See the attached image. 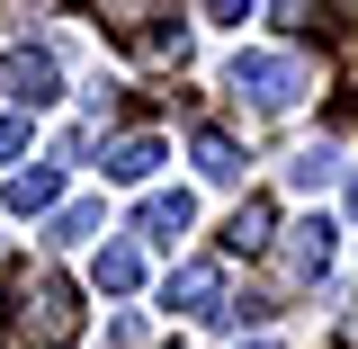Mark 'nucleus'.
I'll return each instance as SVG.
<instances>
[{
  "label": "nucleus",
  "instance_id": "nucleus-8",
  "mask_svg": "<svg viewBox=\"0 0 358 349\" xmlns=\"http://www.w3.org/2000/svg\"><path fill=\"white\" fill-rule=\"evenodd\" d=\"M224 233H233V251H278V215H268V197H242Z\"/></svg>",
  "mask_w": 358,
  "mask_h": 349
},
{
  "label": "nucleus",
  "instance_id": "nucleus-1",
  "mask_svg": "<svg viewBox=\"0 0 358 349\" xmlns=\"http://www.w3.org/2000/svg\"><path fill=\"white\" fill-rule=\"evenodd\" d=\"M313 90V63L305 54H287V45H260V54H233V99L242 108H260V117H278V108H296Z\"/></svg>",
  "mask_w": 358,
  "mask_h": 349
},
{
  "label": "nucleus",
  "instance_id": "nucleus-5",
  "mask_svg": "<svg viewBox=\"0 0 358 349\" xmlns=\"http://www.w3.org/2000/svg\"><path fill=\"white\" fill-rule=\"evenodd\" d=\"M0 90H9L18 108H45V99H63V63H54L45 45H27V54L0 63Z\"/></svg>",
  "mask_w": 358,
  "mask_h": 349
},
{
  "label": "nucleus",
  "instance_id": "nucleus-6",
  "mask_svg": "<svg viewBox=\"0 0 358 349\" xmlns=\"http://www.w3.org/2000/svg\"><path fill=\"white\" fill-rule=\"evenodd\" d=\"M171 313H224V260H179L171 269Z\"/></svg>",
  "mask_w": 358,
  "mask_h": 349
},
{
  "label": "nucleus",
  "instance_id": "nucleus-4",
  "mask_svg": "<svg viewBox=\"0 0 358 349\" xmlns=\"http://www.w3.org/2000/svg\"><path fill=\"white\" fill-rule=\"evenodd\" d=\"M197 224V197L188 188H152L143 206H134V242H152V251H179V233Z\"/></svg>",
  "mask_w": 358,
  "mask_h": 349
},
{
  "label": "nucleus",
  "instance_id": "nucleus-3",
  "mask_svg": "<svg viewBox=\"0 0 358 349\" xmlns=\"http://www.w3.org/2000/svg\"><path fill=\"white\" fill-rule=\"evenodd\" d=\"M331 251H341V224L331 215L287 224V233H278V278H287V287H313V278L331 269Z\"/></svg>",
  "mask_w": 358,
  "mask_h": 349
},
{
  "label": "nucleus",
  "instance_id": "nucleus-12",
  "mask_svg": "<svg viewBox=\"0 0 358 349\" xmlns=\"http://www.w3.org/2000/svg\"><path fill=\"white\" fill-rule=\"evenodd\" d=\"M331 171H341V152H331V143H305V152L287 162V179H296V188H331Z\"/></svg>",
  "mask_w": 358,
  "mask_h": 349
},
{
  "label": "nucleus",
  "instance_id": "nucleus-13",
  "mask_svg": "<svg viewBox=\"0 0 358 349\" xmlns=\"http://www.w3.org/2000/svg\"><path fill=\"white\" fill-rule=\"evenodd\" d=\"M90 233H99V206H90V197H81V206H63V215L45 224V242H54V251H72V242H90Z\"/></svg>",
  "mask_w": 358,
  "mask_h": 349
},
{
  "label": "nucleus",
  "instance_id": "nucleus-2",
  "mask_svg": "<svg viewBox=\"0 0 358 349\" xmlns=\"http://www.w3.org/2000/svg\"><path fill=\"white\" fill-rule=\"evenodd\" d=\"M18 341L27 349H72L81 341V296L63 278H27L18 287Z\"/></svg>",
  "mask_w": 358,
  "mask_h": 349
},
{
  "label": "nucleus",
  "instance_id": "nucleus-10",
  "mask_svg": "<svg viewBox=\"0 0 358 349\" xmlns=\"http://www.w3.org/2000/svg\"><path fill=\"white\" fill-rule=\"evenodd\" d=\"M54 197H63V179H54V162H36V171H18V179H9V206H18V215H45Z\"/></svg>",
  "mask_w": 358,
  "mask_h": 349
},
{
  "label": "nucleus",
  "instance_id": "nucleus-15",
  "mask_svg": "<svg viewBox=\"0 0 358 349\" xmlns=\"http://www.w3.org/2000/svg\"><path fill=\"white\" fill-rule=\"evenodd\" d=\"M350 224H358V188H350Z\"/></svg>",
  "mask_w": 358,
  "mask_h": 349
},
{
  "label": "nucleus",
  "instance_id": "nucleus-9",
  "mask_svg": "<svg viewBox=\"0 0 358 349\" xmlns=\"http://www.w3.org/2000/svg\"><path fill=\"white\" fill-rule=\"evenodd\" d=\"M152 162H162V134H117L108 143V179H152Z\"/></svg>",
  "mask_w": 358,
  "mask_h": 349
},
{
  "label": "nucleus",
  "instance_id": "nucleus-7",
  "mask_svg": "<svg viewBox=\"0 0 358 349\" xmlns=\"http://www.w3.org/2000/svg\"><path fill=\"white\" fill-rule=\"evenodd\" d=\"M90 278H99V296H134V287H143V242H108V251L90 260Z\"/></svg>",
  "mask_w": 358,
  "mask_h": 349
},
{
  "label": "nucleus",
  "instance_id": "nucleus-11",
  "mask_svg": "<svg viewBox=\"0 0 358 349\" xmlns=\"http://www.w3.org/2000/svg\"><path fill=\"white\" fill-rule=\"evenodd\" d=\"M197 171H206V179H224V188L242 179V152H233V134H215V126L197 134Z\"/></svg>",
  "mask_w": 358,
  "mask_h": 349
},
{
  "label": "nucleus",
  "instance_id": "nucleus-16",
  "mask_svg": "<svg viewBox=\"0 0 358 349\" xmlns=\"http://www.w3.org/2000/svg\"><path fill=\"white\" fill-rule=\"evenodd\" d=\"M242 349H278V341H242Z\"/></svg>",
  "mask_w": 358,
  "mask_h": 349
},
{
  "label": "nucleus",
  "instance_id": "nucleus-14",
  "mask_svg": "<svg viewBox=\"0 0 358 349\" xmlns=\"http://www.w3.org/2000/svg\"><path fill=\"white\" fill-rule=\"evenodd\" d=\"M27 152V117H0V162H18Z\"/></svg>",
  "mask_w": 358,
  "mask_h": 349
}]
</instances>
